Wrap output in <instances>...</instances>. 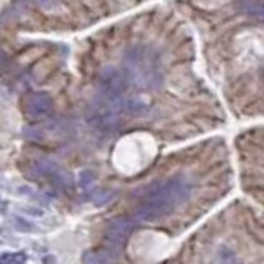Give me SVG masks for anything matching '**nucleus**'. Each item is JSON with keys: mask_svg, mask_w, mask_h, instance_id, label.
Segmentation results:
<instances>
[{"mask_svg": "<svg viewBox=\"0 0 264 264\" xmlns=\"http://www.w3.org/2000/svg\"><path fill=\"white\" fill-rule=\"evenodd\" d=\"M240 8H243L244 14H248V15H259V17H264V3L246 2V3H241Z\"/></svg>", "mask_w": 264, "mask_h": 264, "instance_id": "423d86ee", "label": "nucleus"}, {"mask_svg": "<svg viewBox=\"0 0 264 264\" xmlns=\"http://www.w3.org/2000/svg\"><path fill=\"white\" fill-rule=\"evenodd\" d=\"M190 197V183L185 179H168L165 182H155L142 192V202L157 206L163 215L182 205Z\"/></svg>", "mask_w": 264, "mask_h": 264, "instance_id": "f257e3e1", "label": "nucleus"}, {"mask_svg": "<svg viewBox=\"0 0 264 264\" xmlns=\"http://www.w3.org/2000/svg\"><path fill=\"white\" fill-rule=\"evenodd\" d=\"M25 136H27L28 139H40V132H38L37 129H33V127L25 129Z\"/></svg>", "mask_w": 264, "mask_h": 264, "instance_id": "1a4fd4ad", "label": "nucleus"}, {"mask_svg": "<svg viewBox=\"0 0 264 264\" xmlns=\"http://www.w3.org/2000/svg\"><path fill=\"white\" fill-rule=\"evenodd\" d=\"M136 223V220L127 218V216H116V218L109 220L106 226V240L114 248H121L127 241V238L132 235Z\"/></svg>", "mask_w": 264, "mask_h": 264, "instance_id": "f03ea898", "label": "nucleus"}, {"mask_svg": "<svg viewBox=\"0 0 264 264\" xmlns=\"http://www.w3.org/2000/svg\"><path fill=\"white\" fill-rule=\"evenodd\" d=\"M50 109H51V99L48 94L37 93V94H32V96L27 99V114L30 118H35V119L45 118L50 112Z\"/></svg>", "mask_w": 264, "mask_h": 264, "instance_id": "20e7f679", "label": "nucleus"}, {"mask_svg": "<svg viewBox=\"0 0 264 264\" xmlns=\"http://www.w3.org/2000/svg\"><path fill=\"white\" fill-rule=\"evenodd\" d=\"M25 261H27V254L21 253V251H19V253H7L2 256L3 264H23Z\"/></svg>", "mask_w": 264, "mask_h": 264, "instance_id": "0eeeda50", "label": "nucleus"}, {"mask_svg": "<svg viewBox=\"0 0 264 264\" xmlns=\"http://www.w3.org/2000/svg\"><path fill=\"white\" fill-rule=\"evenodd\" d=\"M84 264H116L118 263V253L116 249H91L86 251L83 256Z\"/></svg>", "mask_w": 264, "mask_h": 264, "instance_id": "39448f33", "label": "nucleus"}, {"mask_svg": "<svg viewBox=\"0 0 264 264\" xmlns=\"http://www.w3.org/2000/svg\"><path fill=\"white\" fill-rule=\"evenodd\" d=\"M125 88V78L116 68H107L101 75V89L109 99H118Z\"/></svg>", "mask_w": 264, "mask_h": 264, "instance_id": "7ed1b4c3", "label": "nucleus"}, {"mask_svg": "<svg viewBox=\"0 0 264 264\" xmlns=\"http://www.w3.org/2000/svg\"><path fill=\"white\" fill-rule=\"evenodd\" d=\"M80 180H81V185H91L93 183V180H94V175L91 174V172H83L81 174V177H80Z\"/></svg>", "mask_w": 264, "mask_h": 264, "instance_id": "6e6552de", "label": "nucleus"}]
</instances>
